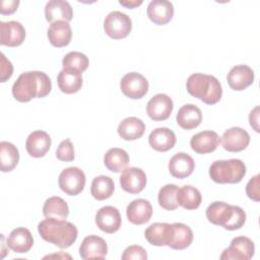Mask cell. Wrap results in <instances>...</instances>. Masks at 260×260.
Wrapping results in <instances>:
<instances>
[{
    "label": "cell",
    "mask_w": 260,
    "mask_h": 260,
    "mask_svg": "<svg viewBox=\"0 0 260 260\" xmlns=\"http://www.w3.org/2000/svg\"><path fill=\"white\" fill-rule=\"evenodd\" d=\"M104 29L114 40L124 39L132 29L131 18L121 11H112L104 20Z\"/></svg>",
    "instance_id": "cell-6"
},
{
    "label": "cell",
    "mask_w": 260,
    "mask_h": 260,
    "mask_svg": "<svg viewBox=\"0 0 260 260\" xmlns=\"http://www.w3.org/2000/svg\"><path fill=\"white\" fill-rule=\"evenodd\" d=\"M56 156L62 161H72L74 159V146L69 138L60 142L56 150Z\"/></svg>",
    "instance_id": "cell-38"
},
{
    "label": "cell",
    "mask_w": 260,
    "mask_h": 260,
    "mask_svg": "<svg viewBox=\"0 0 260 260\" xmlns=\"http://www.w3.org/2000/svg\"><path fill=\"white\" fill-rule=\"evenodd\" d=\"M146 175L144 171L136 167H130L123 170L120 176V184L124 191L130 194L141 192L146 186Z\"/></svg>",
    "instance_id": "cell-10"
},
{
    "label": "cell",
    "mask_w": 260,
    "mask_h": 260,
    "mask_svg": "<svg viewBox=\"0 0 260 260\" xmlns=\"http://www.w3.org/2000/svg\"><path fill=\"white\" fill-rule=\"evenodd\" d=\"M122 259L123 260H145L147 259V254L146 251L144 250L143 247L137 246V245H132L127 247L123 254H122Z\"/></svg>",
    "instance_id": "cell-39"
},
{
    "label": "cell",
    "mask_w": 260,
    "mask_h": 260,
    "mask_svg": "<svg viewBox=\"0 0 260 260\" xmlns=\"http://www.w3.org/2000/svg\"><path fill=\"white\" fill-rule=\"evenodd\" d=\"M115 190V184L112 178L108 176H98L91 182L90 193L96 200H105L110 198Z\"/></svg>",
    "instance_id": "cell-35"
},
{
    "label": "cell",
    "mask_w": 260,
    "mask_h": 260,
    "mask_svg": "<svg viewBox=\"0 0 260 260\" xmlns=\"http://www.w3.org/2000/svg\"><path fill=\"white\" fill-rule=\"evenodd\" d=\"M13 72V66L9 60L6 59L5 55L1 54V67H0V80L1 82H5L9 79Z\"/></svg>",
    "instance_id": "cell-41"
},
{
    "label": "cell",
    "mask_w": 260,
    "mask_h": 260,
    "mask_svg": "<svg viewBox=\"0 0 260 260\" xmlns=\"http://www.w3.org/2000/svg\"><path fill=\"white\" fill-rule=\"evenodd\" d=\"M177 191L178 187L175 184H167L160 188L157 200L159 206L166 210H175L179 204L177 202Z\"/></svg>",
    "instance_id": "cell-37"
},
{
    "label": "cell",
    "mask_w": 260,
    "mask_h": 260,
    "mask_svg": "<svg viewBox=\"0 0 260 260\" xmlns=\"http://www.w3.org/2000/svg\"><path fill=\"white\" fill-rule=\"evenodd\" d=\"M249 122L251 127H253V129L256 132H259V107L256 106L249 115Z\"/></svg>",
    "instance_id": "cell-43"
},
{
    "label": "cell",
    "mask_w": 260,
    "mask_h": 260,
    "mask_svg": "<svg viewBox=\"0 0 260 260\" xmlns=\"http://www.w3.org/2000/svg\"><path fill=\"white\" fill-rule=\"evenodd\" d=\"M220 137L218 134L211 130L201 131L191 137V148L200 154H205L214 151L219 145Z\"/></svg>",
    "instance_id": "cell-17"
},
{
    "label": "cell",
    "mask_w": 260,
    "mask_h": 260,
    "mask_svg": "<svg viewBox=\"0 0 260 260\" xmlns=\"http://www.w3.org/2000/svg\"><path fill=\"white\" fill-rule=\"evenodd\" d=\"M51 137L43 130L31 132L25 141V149L32 157H43L51 147Z\"/></svg>",
    "instance_id": "cell-18"
},
{
    "label": "cell",
    "mask_w": 260,
    "mask_h": 260,
    "mask_svg": "<svg viewBox=\"0 0 260 260\" xmlns=\"http://www.w3.org/2000/svg\"><path fill=\"white\" fill-rule=\"evenodd\" d=\"M171 224L167 222H154L144 231L146 241L153 246H167Z\"/></svg>",
    "instance_id": "cell-31"
},
{
    "label": "cell",
    "mask_w": 260,
    "mask_h": 260,
    "mask_svg": "<svg viewBox=\"0 0 260 260\" xmlns=\"http://www.w3.org/2000/svg\"><path fill=\"white\" fill-rule=\"evenodd\" d=\"M85 181V175L82 170L76 167H70L60 173L58 184L63 192L70 196H75L82 192Z\"/></svg>",
    "instance_id": "cell-7"
},
{
    "label": "cell",
    "mask_w": 260,
    "mask_h": 260,
    "mask_svg": "<svg viewBox=\"0 0 260 260\" xmlns=\"http://www.w3.org/2000/svg\"><path fill=\"white\" fill-rule=\"evenodd\" d=\"M57 83L62 92L75 93L82 86L81 73L70 69H62L58 73Z\"/></svg>",
    "instance_id": "cell-29"
},
{
    "label": "cell",
    "mask_w": 260,
    "mask_h": 260,
    "mask_svg": "<svg viewBox=\"0 0 260 260\" xmlns=\"http://www.w3.org/2000/svg\"><path fill=\"white\" fill-rule=\"evenodd\" d=\"M193 241V232L185 223L175 222L171 224L168 245L175 250H183L188 248Z\"/></svg>",
    "instance_id": "cell-16"
},
{
    "label": "cell",
    "mask_w": 260,
    "mask_h": 260,
    "mask_svg": "<svg viewBox=\"0 0 260 260\" xmlns=\"http://www.w3.org/2000/svg\"><path fill=\"white\" fill-rule=\"evenodd\" d=\"M45 16L51 23L59 20L69 22L73 18V9L67 1L50 0L45 6Z\"/></svg>",
    "instance_id": "cell-22"
},
{
    "label": "cell",
    "mask_w": 260,
    "mask_h": 260,
    "mask_svg": "<svg viewBox=\"0 0 260 260\" xmlns=\"http://www.w3.org/2000/svg\"><path fill=\"white\" fill-rule=\"evenodd\" d=\"M230 87L234 90H244L254 81V71L248 65L234 66L226 76Z\"/></svg>",
    "instance_id": "cell-19"
},
{
    "label": "cell",
    "mask_w": 260,
    "mask_h": 260,
    "mask_svg": "<svg viewBox=\"0 0 260 260\" xmlns=\"http://www.w3.org/2000/svg\"><path fill=\"white\" fill-rule=\"evenodd\" d=\"M43 214L45 217L66 219L69 214V207L64 199L58 196H53L45 201L43 206Z\"/></svg>",
    "instance_id": "cell-34"
},
{
    "label": "cell",
    "mask_w": 260,
    "mask_h": 260,
    "mask_svg": "<svg viewBox=\"0 0 260 260\" xmlns=\"http://www.w3.org/2000/svg\"><path fill=\"white\" fill-rule=\"evenodd\" d=\"M246 193L247 196L254 200L259 201L260 200V192H259V175L254 176L249 180V182L246 185Z\"/></svg>",
    "instance_id": "cell-40"
},
{
    "label": "cell",
    "mask_w": 260,
    "mask_h": 260,
    "mask_svg": "<svg viewBox=\"0 0 260 260\" xmlns=\"http://www.w3.org/2000/svg\"><path fill=\"white\" fill-rule=\"evenodd\" d=\"M176 120L181 128L191 130L198 127L202 122V113L197 106L186 104L179 109Z\"/></svg>",
    "instance_id": "cell-27"
},
{
    "label": "cell",
    "mask_w": 260,
    "mask_h": 260,
    "mask_svg": "<svg viewBox=\"0 0 260 260\" xmlns=\"http://www.w3.org/2000/svg\"><path fill=\"white\" fill-rule=\"evenodd\" d=\"M52 82L43 71L21 73L12 85V94L20 103L29 102L35 98H44L50 93Z\"/></svg>",
    "instance_id": "cell-1"
},
{
    "label": "cell",
    "mask_w": 260,
    "mask_h": 260,
    "mask_svg": "<svg viewBox=\"0 0 260 260\" xmlns=\"http://www.w3.org/2000/svg\"><path fill=\"white\" fill-rule=\"evenodd\" d=\"M25 39L24 26L15 20L0 22V44L7 47H16Z\"/></svg>",
    "instance_id": "cell-13"
},
{
    "label": "cell",
    "mask_w": 260,
    "mask_h": 260,
    "mask_svg": "<svg viewBox=\"0 0 260 260\" xmlns=\"http://www.w3.org/2000/svg\"><path fill=\"white\" fill-rule=\"evenodd\" d=\"M19 152L15 145L8 141L0 143V164L3 173L11 172L18 164Z\"/></svg>",
    "instance_id": "cell-33"
},
{
    "label": "cell",
    "mask_w": 260,
    "mask_h": 260,
    "mask_svg": "<svg viewBox=\"0 0 260 260\" xmlns=\"http://www.w3.org/2000/svg\"><path fill=\"white\" fill-rule=\"evenodd\" d=\"M63 69H70L82 73L89 65L88 58L85 54L77 51L67 53L62 60Z\"/></svg>",
    "instance_id": "cell-36"
},
{
    "label": "cell",
    "mask_w": 260,
    "mask_h": 260,
    "mask_svg": "<svg viewBox=\"0 0 260 260\" xmlns=\"http://www.w3.org/2000/svg\"><path fill=\"white\" fill-rule=\"evenodd\" d=\"M104 164L109 171L113 173H119L126 169L128 166L129 155L124 149L113 147L106 152L104 156Z\"/></svg>",
    "instance_id": "cell-32"
},
{
    "label": "cell",
    "mask_w": 260,
    "mask_h": 260,
    "mask_svg": "<svg viewBox=\"0 0 260 260\" xmlns=\"http://www.w3.org/2000/svg\"><path fill=\"white\" fill-rule=\"evenodd\" d=\"M38 232L43 240L52 243L61 249L70 247L77 239V228L65 220L46 217L38 224Z\"/></svg>",
    "instance_id": "cell-2"
},
{
    "label": "cell",
    "mask_w": 260,
    "mask_h": 260,
    "mask_svg": "<svg viewBox=\"0 0 260 260\" xmlns=\"http://www.w3.org/2000/svg\"><path fill=\"white\" fill-rule=\"evenodd\" d=\"M187 91L207 105L216 104L222 95L221 84L212 75L203 73L191 74L186 82Z\"/></svg>",
    "instance_id": "cell-4"
},
{
    "label": "cell",
    "mask_w": 260,
    "mask_h": 260,
    "mask_svg": "<svg viewBox=\"0 0 260 260\" xmlns=\"http://www.w3.org/2000/svg\"><path fill=\"white\" fill-rule=\"evenodd\" d=\"M121 215L119 210L114 206H104L101 207L95 213V223L98 228L107 233H116L121 226Z\"/></svg>",
    "instance_id": "cell-14"
},
{
    "label": "cell",
    "mask_w": 260,
    "mask_h": 260,
    "mask_svg": "<svg viewBox=\"0 0 260 260\" xmlns=\"http://www.w3.org/2000/svg\"><path fill=\"white\" fill-rule=\"evenodd\" d=\"M19 5L18 0H8V1H2L1 2V8L0 12L1 14H11L17 10V7Z\"/></svg>",
    "instance_id": "cell-42"
},
{
    "label": "cell",
    "mask_w": 260,
    "mask_h": 260,
    "mask_svg": "<svg viewBox=\"0 0 260 260\" xmlns=\"http://www.w3.org/2000/svg\"><path fill=\"white\" fill-rule=\"evenodd\" d=\"M117 131L120 137L125 140H136L144 134L145 125L137 117H127L120 122Z\"/></svg>",
    "instance_id": "cell-28"
},
{
    "label": "cell",
    "mask_w": 260,
    "mask_h": 260,
    "mask_svg": "<svg viewBox=\"0 0 260 260\" xmlns=\"http://www.w3.org/2000/svg\"><path fill=\"white\" fill-rule=\"evenodd\" d=\"M107 252L106 241L95 235L85 237L79 246V255L82 259H104Z\"/></svg>",
    "instance_id": "cell-15"
},
{
    "label": "cell",
    "mask_w": 260,
    "mask_h": 260,
    "mask_svg": "<svg viewBox=\"0 0 260 260\" xmlns=\"http://www.w3.org/2000/svg\"><path fill=\"white\" fill-rule=\"evenodd\" d=\"M222 147L231 152H239L247 148L250 143L249 133L240 127H232L225 130L221 136Z\"/></svg>",
    "instance_id": "cell-12"
},
{
    "label": "cell",
    "mask_w": 260,
    "mask_h": 260,
    "mask_svg": "<svg viewBox=\"0 0 260 260\" xmlns=\"http://www.w3.org/2000/svg\"><path fill=\"white\" fill-rule=\"evenodd\" d=\"M255 246L251 239L241 236L232 240L231 245L223 250L220 259L249 260L254 256Z\"/></svg>",
    "instance_id": "cell-9"
},
{
    "label": "cell",
    "mask_w": 260,
    "mask_h": 260,
    "mask_svg": "<svg viewBox=\"0 0 260 260\" xmlns=\"http://www.w3.org/2000/svg\"><path fill=\"white\" fill-rule=\"evenodd\" d=\"M173 108V101L168 94L157 93L148 101L146 113L153 121H164L171 116Z\"/></svg>",
    "instance_id": "cell-11"
},
{
    "label": "cell",
    "mask_w": 260,
    "mask_h": 260,
    "mask_svg": "<svg viewBox=\"0 0 260 260\" xmlns=\"http://www.w3.org/2000/svg\"><path fill=\"white\" fill-rule=\"evenodd\" d=\"M246 166L239 158L215 160L209 167V176L218 184H236L246 175Z\"/></svg>",
    "instance_id": "cell-5"
},
{
    "label": "cell",
    "mask_w": 260,
    "mask_h": 260,
    "mask_svg": "<svg viewBox=\"0 0 260 260\" xmlns=\"http://www.w3.org/2000/svg\"><path fill=\"white\" fill-rule=\"evenodd\" d=\"M52 46L62 48L67 46L72 38L71 26L67 21L59 20L50 24L47 32Z\"/></svg>",
    "instance_id": "cell-26"
},
{
    "label": "cell",
    "mask_w": 260,
    "mask_h": 260,
    "mask_svg": "<svg viewBox=\"0 0 260 260\" xmlns=\"http://www.w3.org/2000/svg\"><path fill=\"white\" fill-rule=\"evenodd\" d=\"M120 88L127 98L137 100L143 98L147 93L148 81L138 72H129L122 77Z\"/></svg>",
    "instance_id": "cell-8"
},
{
    "label": "cell",
    "mask_w": 260,
    "mask_h": 260,
    "mask_svg": "<svg viewBox=\"0 0 260 260\" xmlns=\"http://www.w3.org/2000/svg\"><path fill=\"white\" fill-rule=\"evenodd\" d=\"M6 245L15 253H26L34 245L31 233L25 228H16L9 234Z\"/></svg>",
    "instance_id": "cell-24"
},
{
    "label": "cell",
    "mask_w": 260,
    "mask_h": 260,
    "mask_svg": "<svg viewBox=\"0 0 260 260\" xmlns=\"http://www.w3.org/2000/svg\"><path fill=\"white\" fill-rule=\"evenodd\" d=\"M202 201V196L200 191L191 186L185 185L181 188H178L177 191V202L180 206L187 210L197 209Z\"/></svg>",
    "instance_id": "cell-30"
},
{
    "label": "cell",
    "mask_w": 260,
    "mask_h": 260,
    "mask_svg": "<svg viewBox=\"0 0 260 260\" xmlns=\"http://www.w3.org/2000/svg\"><path fill=\"white\" fill-rule=\"evenodd\" d=\"M174 15V6L168 0H152L147 6V16L155 24H167Z\"/></svg>",
    "instance_id": "cell-21"
},
{
    "label": "cell",
    "mask_w": 260,
    "mask_h": 260,
    "mask_svg": "<svg viewBox=\"0 0 260 260\" xmlns=\"http://www.w3.org/2000/svg\"><path fill=\"white\" fill-rule=\"evenodd\" d=\"M195 169V162L193 158L185 153L178 152L174 154L169 161V172L177 179H184L189 177Z\"/></svg>",
    "instance_id": "cell-23"
},
{
    "label": "cell",
    "mask_w": 260,
    "mask_h": 260,
    "mask_svg": "<svg viewBox=\"0 0 260 260\" xmlns=\"http://www.w3.org/2000/svg\"><path fill=\"white\" fill-rule=\"evenodd\" d=\"M142 0H120L119 3L127 8H135L142 4Z\"/></svg>",
    "instance_id": "cell-44"
},
{
    "label": "cell",
    "mask_w": 260,
    "mask_h": 260,
    "mask_svg": "<svg viewBox=\"0 0 260 260\" xmlns=\"http://www.w3.org/2000/svg\"><path fill=\"white\" fill-rule=\"evenodd\" d=\"M176 141L177 138L175 133L167 127L155 128L148 136V142L151 148L161 152L172 149L176 144Z\"/></svg>",
    "instance_id": "cell-25"
},
{
    "label": "cell",
    "mask_w": 260,
    "mask_h": 260,
    "mask_svg": "<svg viewBox=\"0 0 260 260\" xmlns=\"http://www.w3.org/2000/svg\"><path fill=\"white\" fill-rule=\"evenodd\" d=\"M206 217L209 222L221 225L228 231L239 230L246 221V213L243 208L222 201L212 202L206 208Z\"/></svg>",
    "instance_id": "cell-3"
},
{
    "label": "cell",
    "mask_w": 260,
    "mask_h": 260,
    "mask_svg": "<svg viewBox=\"0 0 260 260\" xmlns=\"http://www.w3.org/2000/svg\"><path fill=\"white\" fill-rule=\"evenodd\" d=\"M128 220L133 224H144L152 215V206L146 199H135L130 202L126 209Z\"/></svg>",
    "instance_id": "cell-20"
}]
</instances>
